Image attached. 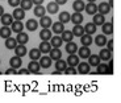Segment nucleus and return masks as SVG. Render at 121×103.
<instances>
[{
  "mask_svg": "<svg viewBox=\"0 0 121 103\" xmlns=\"http://www.w3.org/2000/svg\"><path fill=\"white\" fill-rule=\"evenodd\" d=\"M111 9H112V7L109 5L107 1H103V3H100L99 5H97V12L101 13V15H104V16H105L107 13L111 12Z\"/></svg>",
  "mask_w": 121,
  "mask_h": 103,
  "instance_id": "f257e3e1",
  "label": "nucleus"
},
{
  "mask_svg": "<svg viewBox=\"0 0 121 103\" xmlns=\"http://www.w3.org/2000/svg\"><path fill=\"white\" fill-rule=\"evenodd\" d=\"M52 62H53V60L49 56H43V57H39V66L41 67H43V69H49V67L52 66Z\"/></svg>",
  "mask_w": 121,
  "mask_h": 103,
  "instance_id": "f03ea898",
  "label": "nucleus"
},
{
  "mask_svg": "<svg viewBox=\"0 0 121 103\" xmlns=\"http://www.w3.org/2000/svg\"><path fill=\"white\" fill-rule=\"evenodd\" d=\"M76 66H78V71L80 74H88L90 70H91V66H90L88 62H79Z\"/></svg>",
  "mask_w": 121,
  "mask_h": 103,
  "instance_id": "7ed1b4c3",
  "label": "nucleus"
},
{
  "mask_svg": "<svg viewBox=\"0 0 121 103\" xmlns=\"http://www.w3.org/2000/svg\"><path fill=\"white\" fill-rule=\"evenodd\" d=\"M49 54H50L49 57L52 58V60H54V61L62 58V52H60L59 48H52V49H50V52H49Z\"/></svg>",
  "mask_w": 121,
  "mask_h": 103,
  "instance_id": "20e7f679",
  "label": "nucleus"
},
{
  "mask_svg": "<svg viewBox=\"0 0 121 103\" xmlns=\"http://www.w3.org/2000/svg\"><path fill=\"white\" fill-rule=\"evenodd\" d=\"M70 21L74 23V25L80 24V23H83V15L80 12H74L73 15H70Z\"/></svg>",
  "mask_w": 121,
  "mask_h": 103,
  "instance_id": "39448f33",
  "label": "nucleus"
},
{
  "mask_svg": "<svg viewBox=\"0 0 121 103\" xmlns=\"http://www.w3.org/2000/svg\"><path fill=\"white\" fill-rule=\"evenodd\" d=\"M16 41H17V44H22V45H25V44L29 41V36H28V33H24V32H18L17 33V37H16Z\"/></svg>",
  "mask_w": 121,
  "mask_h": 103,
  "instance_id": "423d86ee",
  "label": "nucleus"
},
{
  "mask_svg": "<svg viewBox=\"0 0 121 103\" xmlns=\"http://www.w3.org/2000/svg\"><path fill=\"white\" fill-rule=\"evenodd\" d=\"M28 53L26 48H25V45H22V44H17L15 48V54L17 56V57H24L25 54Z\"/></svg>",
  "mask_w": 121,
  "mask_h": 103,
  "instance_id": "0eeeda50",
  "label": "nucleus"
},
{
  "mask_svg": "<svg viewBox=\"0 0 121 103\" xmlns=\"http://www.w3.org/2000/svg\"><path fill=\"white\" fill-rule=\"evenodd\" d=\"M99 57H100V61H109L112 58V52H109L108 49H101L99 53Z\"/></svg>",
  "mask_w": 121,
  "mask_h": 103,
  "instance_id": "6e6552de",
  "label": "nucleus"
},
{
  "mask_svg": "<svg viewBox=\"0 0 121 103\" xmlns=\"http://www.w3.org/2000/svg\"><path fill=\"white\" fill-rule=\"evenodd\" d=\"M9 65H11V67H13V69H18V67H21V65H22L21 57H17V56L12 57L11 60H9Z\"/></svg>",
  "mask_w": 121,
  "mask_h": 103,
  "instance_id": "1a4fd4ad",
  "label": "nucleus"
},
{
  "mask_svg": "<svg viewBox=\"0 0 121 103\" xmlns=\"http://www.w3.org/2000/svg\"><path fill=\"white\" fill-rule=\"evenodd\" d=\"M52 30H53V33H55V34H60L65 30V25L62 24L60 21L53 23V24H52Z\"/></svg>",
  "mask_w": 121,
  "mask_h": 103,
  "instance_id": "9d476101",
  "label": "nucleus"
},
{
  "mask_svg": "<svg viewBox=\"0 0 121 103\" xmlns=\"http://www.w3.org/2000/svg\"><path fill=\"white\" fill-rule=\"evenodd\" d=\"M41 19V20H39V23L38 24L41 25V27L42 28H50L52 27V24H53V20L50 17H49V16H42V17H39Z\"/></svg>",
  "mask_w": 121,
  "mask_h": 103,
  "instance_id": "9b49d317",
  "label": "nucleus"
},
{
  "mask_svg": "<svg viewBox=\"0 0 121 103\" xmlns=\"http://www.w3.org/2000/svg\"><path fill=\"white\" fill-rule=\"evenodd\" d=\"M52 32L49 30V28H42V30L39 32V38L42 40V41H49V40L52 38Z\"/></svg>",
  "mask_w": 121,
  "mask_h": 103,
  "instance_id": "f8f14e48",
  "label": "nucleus"
},
{
  "mask_svg": "<svg viewBox=\"0 0 121 103\" xmlns=\"http://www.w3.org/2000/svg\"><path fill=\"white\" fill-rule=\"evenodd\" d=\"M39 69H41L39 64L37 62V61H34V60H32L29 62V65H28V70H29V73H38Z\"/></svg>",
  "mask_w": 121,
  "mask_h": 103,
  "instance_id": "ddd939ff",
  "label": "nucleus"
},
{
  "mask_svg": "<svg viewBox=\"0 0 121 103\" xmlns=\"http://www.w3.org/2000/svg\"><path fill=\"white\" fill-rule=\"evenodd\" d=\"M46 12H49L50 15H54V13L59 12V5L55 1H52V3H49L48 7H46Z\"/></svg>",
  "mask_w": 121,
  "mask_h": 103,
  "instance_id": "4468645a",
  "label": "nucleus"
},
{
  "mask_svg": "<svg viewBox=\"0 0 121 103\" xmlns=\"http://www.w3.org/2000/svg\"><path fill=\"white\" fill-rule=\"evenodd\" d=\"M60 38L63 42H70V41H73L74 38V34L71 30H63L62 33H60Z\"/></svg>",
  "mask_w": 121,
  "mask_h": 103,
  "instance_id": "2eb2a0df",
  "label": "nucleus"
},
{
  "mask_svg": "<svg viewBox=\"0 0 121 103\" xmlns=\"http://www.w3.org/2000/svg\"><path fill=\"white\" fill-rule=\"evenodd\" d=\"M84 1L83 0H75L73 3V9L74 12H82V11H84Z\"/></svg>",
  "mask_w": 121,
  "mask_h": 103,
  "instance_id": "dca6fc26",
  "label": "nucleus"
},
{
  "mask_svg": "<svg viewBox=\"0 0 121 103\" xmlns=\"http://www.w3.org/2000/svg\"><path fill=\"white\" fill-rule=\"evenodd\" d=\"M94 16V19H92V23H94L95 25H101L103 23H105V17H104V15H101V13H95V15H92Z\"/></svg>",
  "mask_w": 121,
  "mask_h": 103,
  "instance_id": "f3484780",
  "label": "nucleus"
},
{
  "mask_svg": "<svg viewBox=\"0 0 121 103\" xmlns=\"http://www.w3.org/2000/svg\"><path fill=\"white\" fill-rule=\"evenodd\" d=\"M101 29H103V33L108 34V36L113 34V24L112 23H103L101 24Z\"/></svg>",
  "mask_w": 121,
  "mask_h": 103,
  "instance_id": "a211bd4d",
  "label": "nucleus"
},
{
  "mask_svg": "<svg viewBox=\"0 0 121 103\" xmlns=\"http://www.w3.org/2000/svg\"><path fill=\"white\" fill-rule=\"evenodd\" d=\"M67 67V62L65 60H62V58H59V60L55 61V70L57 71H59V73H62L65 69Z\"/></svg>",
  "mask_w": 121,
  "mask_h": 103,
  "instance_id": "6ab92c4d",
  "label": "nucleus"
},
{
  "mask_svg": "<svg viewBox=\"0 0 121 103\" xmlns=\"http://www.w3.org/2000/svg\"><path fill=\"white\" fill-rule=\"evenodd\" d=\"M66 62H67V66H74L75 67L76 65L79 64V57L75 54V53H74V54H70Z\"/></svg>",
  "mask_w": 121,
  "mask_h": 103,
  "instance_id": "aec40b11",
  "label": "nucleus"
},
{
  "mask_svg": "<svg viewBox=\"0 0 121 103\" xmlns=\"http://www.w3.org/2000/svg\"><path fill=\"white\" fill-rule=\"evenodd\" d=\"M38 49H39V52H41V53L48 54L49 52H50V49H52V45H50V42H49V41H42V42L39 44Z\"/></svg>",
  "mask_w": 121,
  "mask_h": 103,
  "instance_id": "412c9836",
  "label": "nucleus"
},
{
  "mask_svg": "<svg viewBox=\"0 0 121 103\" xmlns=\"http://www.w3.org/2000/svg\"><path fill=\"white\" fill-rule=\"evenodd\" d=\"M12 17H13V20H22V19L25 17L24 9H21V8H16L15 11H13V13H12Z\"/></svg>",
  "mask_w": 121,
  "mask_h": 103,
  "instance_id": "4be33fe9",
  "label": "nucleus"
},
{
  "mask_svg": "<svg viewBox=\"0 0 121 103\" xmlns=\"http://www.w3.org/2000/svg\"><path fill=\"white\" fill-rule=\"evenodd\" d=\"M11 33H12V29L9 27H7V25H3L0 28V37L1 38H8L11 36Z\"/></svg>",
  "mask_w": 121,
  "mask_h": 103,
  "instance_id": "5701e85b",
  "label": "nucleus"
},
{
  "mask_svg": "<svg viewBox=\"0 0 121 103\" xmlns=\"http://www.w3.org/2000/svg\"><path fill=\"white\" fill-rule=\"evenodd\" d=\"M50 41V45L53 46V48H59L62 44H63V41H62V38H60L59 36H52V38L49 40Z\"/></svg>",
  "mask_w": 121,
  "mask_h": 103,
  "instance_id": "b1692460",
  "label": "nucleus"
},
{
  "mask_svg": "<svg viewBox=\"0 0 121 103\" xmlns=\"http://www.w3.org/2000/svg\"><path fill=\"white\" fill-rule=\"evenodd\" d=\"M80 42L83 44V46H90L92 44V37L91 34H87V33H83L80 36Z\"/></svg>",
  "mask_w": 121,
  "mask_h": 103,
  "instance_id": "393cba45",
  "label": "nucleus"
},
{
  "mask_svg": "<svg viewBox=\"0 0 121 103\" xmlns=\"http://www.w3.org/2000/svg\"><path fill=\"white\" fill-rule=\"evenodd\" d=\"M0 17H1V24L7 25V27H9V25L12 24V21H13L12 15H8V13H3Z\"/></svg>",
  "mask_w": 121,
  "mask_h": 103,
  "instance_id": "a878e982",
  "label": "nucleus"
},
{
  "mask_svg": "<svg viewBox=\"0 0 121 103\" xmlns=\"http://www.w3.org/2000/svg\"><path fill=\"white\" fill-rule=\"evenodd\" d=\"M76 52L79 53V57H82V58H88L91 54V50H90L88 46H82V48L78 49Z\"/></svg>",
  "mask_w": 121,
  "mask_h": 103,
  "instance_id": "bb28decb",
  "label": "nucleus"
},
{
  "mask_svg": "<svg viewBox=\"0 0 121 103\" xmlns=\"http://www.w3.org/2000/svg\"><path fill=\"white\" fill-rule=\"evenodd\" d=\"M84 9L88 15H95L97 12V5L95 3H88L87 5H84Z\"/></svg>",
  "mask_w": 121,
  "mask_h": 103,
  "instance_id": "cd10ccee",
  "label": "nucleus"
},
{
  "mask_svg": "<svg viewBox=\"0 0 121 103\" xmlns=\"http://www.w3.org/2000/svg\"><path fill=\"white\" fill-rule=\"evenodd\" d=\"M11 25H12V30L16 32V33H18V32H21L24 29V25H22L21 20H15V21H12Z\"/></svg>",
  "mask_w": 121,
  "mask_h": 103,
  "instance_id": "c85d7f7f",
  "label": "nucleus"
},
{
  "mask_svg": "<svg viewBox=\"0 0 121 103\" xmlns=\"http://www.w3.org/2000/svg\"><path fill=\"white\" fill-rule=\"evenodd\" d=\"M84 28V33H87V34H92L94 33H96V25L94 24V23H88V24H86V27H83Z\"/></svg>",
  "mask_w": 121,
  "mask_h": 103,
  "instance_id": "c756f323",
  "label": "nucleus"
},
{
  "mask_svg": "<svg viewBox=\"0 0 121 103\" xmlns=\"http://www.w3.org/2000/svg\"><path fill=\"white\" fill-rule=\"evenodd\" d=\"M34 15L37 16V17H42V16L46 15V8L41 4V5H36V8H34Z\"/></svg>",
  "mask_w": 121,
  "mask_h": 103,
  "instance_id": "7c9ffc66",
  "label": "nucleus"
},
{
  "mask_svg": "<svg viewBox=\"0 0 121 103\" xmlns=\"http://www.w3.org/2000/svg\"><path fill=\"white\" fill-rule=\"evenodd\" d=\"M76 50H78V45L75 42L70 41V42L66 44V52L69 54H74V53H76Z\"/></svg>",
  "mask_w": 121,
  "mask_h": 103,
  "instance_id": "2f4dec72",
  "label": "nucleus"
},
{
  "mask_svg": "<svg viewBox=\"0 0 121 103\" xmlns=\"http://www.w3.org/2000/svg\"><path fill=\"white\" fill-rule=\"evenodd\" d=\"M88 64H90V66H97L100 64V57L96 54H90V57H88Z\"/></svg>",
  "mask_w": 121,
  "mask_h": 103,
  "instance_id": "473e14b6",
  "label": "nucleus"
},
{
  "mask_svg": "<svg viewBox=\"0 0 121 103\" xmlns=\"http://www.w3.org/2000/svg\"><path fill=\"white\" fill-rule=\"evenodd\" d=\"M16 45H17L16 38H13V37H11V36H9L8 38H5V48L7 49H15Z\"/></svg>",
  "mask_w": 121,
  "mask_h": 103,
  "instance_id": "72a5a7b5",
  "label": "nucleus"
},
{
  "mask_svg": "<svg viewBox=\"0 0 121 103\" xmlns=\"http://www.w3.org/2000/svg\"><path fill=\"white\" fill-rule=\"evenodd\" d=\"M71 32H73V34H74V36H79V37H80L83 33H84V28H83L80 24H75V25H74V28H73V30H71Z\"/></svg>",
  "mask_w": 121,
  "mask_h": 103,
  "instance_id": "f704fd0d",
  "label": "nucleus"
},
{
  "mask_svg": "<svg viewBox=\"0 0 121 103\" xmlns=\"http://www.w3.org/2000/svg\"><path fill=\"white\" fill-rule=\"evenodd\" d=\"M41 54H42V53L39 52V49H36V48H33L32 50L29 52V57H30V60H34V61L39 60Z\"/></svg>",
  "mask_w": 121,
  "mask_h": 103,
  "instance_id": "c9c22d12",
  "label": "nucleus"
},
{
  "mask_svg": "<svg viewBox=\"0 0 121 103\" xmlns=\"http://www.w3.org/2000/svg\"><path fill=\"white\" fill-rule=\"evenodd\" d=\"M95 44L97 46H104L107 44V37L104 34H97L96 38H95Z\"/></svg>",
  "mask_w": 121,
  "mask_h": 103,
  "instance_id": "e433bc0d",
  "label": "nucleus"
},
{
  "mask_svg": "<svg viewBox=\"0 0 121 103\" xmlns=\"http://www.w3.org/2000/svg\"><path fill=\"white\" fill-rule=\"evenodd\" d=\"M26 28L30 30V32H32V30H36L37 28H38V21L34 20V19H30V20L26 21Z\"/></svg>",
  "mask_w": 121,
  "mask_h": 103,
  "instance_id": "4c0bfd02",
  "label": "nucleus"
},
{
  "mask_svg": "<svg viewBox=\"0 0 121 103\" xmlns=\"http://www.w3.org/2000/svg\"><path fill=\"white\" fill-rule=\"evenodd\" d=\"M96 73L97 74H108V65L107 64H99L96 66Z\"/></svg>",
  "mask_w": 121,
  "mask_h": 103,
  "instance_id": "58836bf2",
  "label": "nucleus"
},
{
  "mask_svg": "<svg viewBox=\"0 0 121 103\" xmlns=\"http://www.w3.org/2000/svg\"><path fill=\"white\" fill-rule=\"evenodd\" d=\"M59 21L62 23V24H66V23L70 21V13L66 12V11H63V12L59 13Z\"/></svg>",
  "mask_w": 121,
  "mask_h": 103,
  "instance_id": "ea45409f",
  "label": "nucleus"
},
{
  "mask_svg": "<svg viewBox=\"0 0 121 103\" xmlns=\"http://www.w3.org/2000/svg\"><path fill=\"white\" fill-rule=\"evenodd\" d=\"M20 5H21V9L28 11V9L32 8L33 3H32V0H20Z\"/></svg>",
  "mask_w": 121,
  "mask_h": 103,
  "instance_id": "a19ab883",
  "label": "nucleus"
},
{
  "mask_svg": "<svg viewBox=\"0 0 121 103\" xmlns=\"http://www.w3.org/2000/svg\"><path fill=\"white\" fill-rule=\"evenodd\" d=\"M63 71H65V74H67V75H75L76 74V70H75L74 66H67Z\"/></svg>",
  "mask_w": 121,
  "mask_h": 103,
  "instance_id": "79ce46f5",
  "label": "nucleus"
},
{
  "mask_svg": "<svg viewBox=\"0 0 121 103\" xmlns=\"http://www.w3.org/2000/svg\"><path fill=\"white\" fill-rule=\"evenodd\" d=\"M8 4L11 7H17L20 5V0H8Z\"/></svg>",
  "mask_w": 121,
  "mask_h": 103,
  "instance_id": "37998d69",
  "label": "nucleus"
},
{
  "mask_svg": "<svg viewBox=\"0 0 121 103\" xmlns=\"http://www.w3.org/2000/svg\"><path fill=\"white\" fill-rule=\"evenodd\" d=\"M105 45H108V50H109V52H113V40H109V41H107Z\"/></svg>",
  "mask_w": 121,
  "mask_h": 103,
  "instance_id": "c03bdc74",
  "label": "nucleus"
},
{
  "mask_svg": "<svg viewBox=\"0 0 121 103\" xmlns=\"http://www.w3.org/2000/svg\"><path fill=\"white\" fill-rule=\"evenodd\" d=\"M5 74H17V71H16V69H13V67H9L8 70H5Z\"/></svg>",
  "mask_w": 121,
  "mask_h": 103,
  "instance_id": "a18cd8bd",
  "label": "nucleus"
},
{
  "mask_svg": "<svg viewBox=\"0 0 121 103\" xmlns=\"http://www.w3.org/2000/svg\"><path fill=\"white\" fill-rule=\"evenodd\" d=\"M17 73H18V74H21V75H22V74H25V75L30 74V73H29V70H28V69H20V70L17 71Z\"/></svg>",
  "mask_w": 121,
  "mask_h": 103,
  "instance_id": "49530a36",
  "label": "nucleus"
},
{
  "mask_svg": "<svg viewBox=\"0 0 121 103\" xmlns=\"http://www.w3.org/2000/svg\"><path fill=\"white\" fill-rule=\"evenodd\" d=\"M45 0H32V3L33 4H36V5H41V4L43 3Z\"/></svg>",
  "mask_w": 121,
  "mask_h": 103,
  "instance_id": "de8ad7c7",
  "label": "nucleus"
},
{
  "mask_svg": "<svg viewBox=\"0 0 121 103\" xmlns=\"http://www.w3.org/2000/svg\"><path fill=\"white\" fill-rule=\"evenodd\" d=\"M55 3H57L58 5H60V4H66L67 0H55Z\"/></svg>",
  "mask_w": 121,
  "mask_h": 103,
  "instance_id": "09e8293b",
  "label": "nucleus"
},
{
  "mask_svg": "<svg viewBox=\"0 0 121 103\" xmlns=\"http://www.w3.org/2000/svg\"><path fill=\"white\" fill-rule=\"evenodd\" d=\"M3 13H4V8H3L1 5H0V16L3 15Z\"/></svg>",
  "mask_w": 121,
  "mask_h": 103,
  "instance_id": "8fccbe9b",
  "label": "nucleus"
},
{
  "mask_svg": "<svg viewBox=\"0 0 121 103\" xmlns=\"http://www.w3.org/2000/svg\"><path fill=\"white\" fill-rule=\"evenodd\" d=\"M108 4H109L111 7H112V5H113V0H108Z\"/></svg>",
  "mask_w": 121,
  "mask_h": 103,
  "instance_id": "3c124183",
  "label": "nucleus"
},
{
  "mask_svg": "<svg viewBox=\"0 0 121 103\" xmlns=\"http://www.w3.org/2000/svg\"><path fill=\"white\" fill-rule=\"evenodd\" d=\"M87 1H90V3H94V1H96V0H87Z\"/></svg>",
  "mask_w": 121,
  "mask_h": 103,
  "instance_id": "603ef678",
  "label": "nucleus"
},
{
  "mask_svg": "<svg viewBox=\"0 0 121 103\" xmlns=\"http://www.w3.org/2000/svg\"><path fill=\"white\" fill-rule=\"evenodd\" d=\"M0 62H1V61H0Z\"/></svg>",
  "mask_w": 121,
  "mask_h": 103,
  "instance_id": "864d4df0",
  "label": "nucleus"
}]
</instances>
